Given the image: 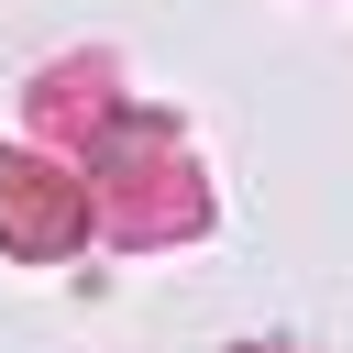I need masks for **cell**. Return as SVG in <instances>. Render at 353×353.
Wrapping results in <instances>:
<instances>
[{"instance_id": "obj_1", "label": "cell", "mask_w": 353, "mask_h": 353, "mask_svg": "<svg viewBox=\"0 0 353 353\" xmlns=\"http://www.w3.org/2000/svg\"><path fill=\"white\" fill-rule=\"evenodd\" d=\"M88 210H110L121 232H188L199 221V188L176 165V132L165 121H110V143L88 154Z\"/></svg>"}, {"instance_id": "obj_2", "label": "cell", "mask_w": 353, "mask_h": 353, "mask_svg": "<svg viewBox=\"0 0 353 353\" xmlns=\"http://www.w3.org/2000/svg\"><path fill=\"white\" fill-rule=\"evenodd\" d=\"M88 232V176L44 165V154H0V243L11 254H66Z\"/></svg>"}]
</instances>
